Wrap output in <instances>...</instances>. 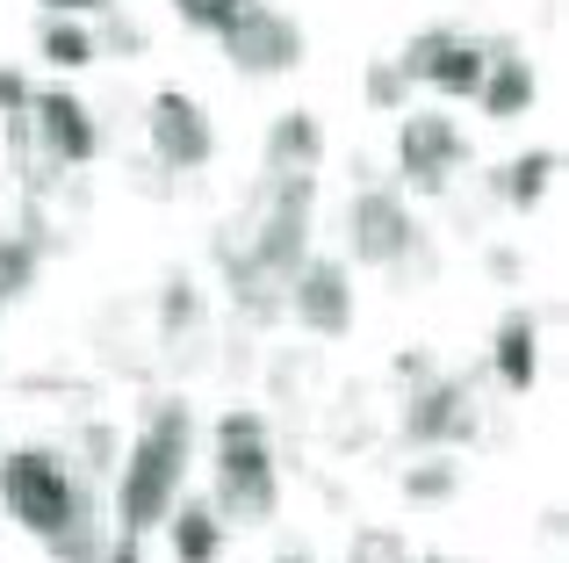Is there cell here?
I'll list each match as a JSON object with an SVG mask.
<instances>
[{"mask_svg": "<svg viewBox=\"0 0 569 563\" xmlns=\"http://www.w3.org/2000/svg\"><path fill=\"white\" fill-rule=\"evenodd\" d=\"M483 87H476V109L490 116V124H519V116L541 101V80H533V66L519 58L512 37H483Z\"/></svg>", "mask_w": 569, "mask_h": 563, "instance_id": "12", "label": "cell"}, {"mask_svg": "<svg viewBox=\"0 0 569 563\" xmlns=\"http://www.w3.org/2000/svg\"><path fill=\"white\" fill-rule=\"evenodd\" d=\"M29 138L58 174L94 167L101 159V116L87 109L72 87H29Z\"/></svg>", "mask_w": 569, "mask_h": 563, "instance_id": "7", "label": "cell"}, {"mask_svg": "<svg viewBox=\"0 0 569 563\" xmlns=\"http://www.w3.org/2000/svg\"><path fill=\"white\" fill-rule=\"evenodd\" d=\"M209 484H217V521H246L267 527L281 506V470L274 448H267V412L260 405H231L217 419V463H209Z\"/></svg>", "mask_w": 569, "mask_h": 563, "instance_id": "2", "label": "cell"}, {"mask_svg": "<svg viewBox=\"0 0 569 563\" xmlns=\"http://www.w3.org/2000/svg\"><path fill=\"white\" fill-rule=\"evenodd\" d=\"M347 254L361 260V268H426V254H418V217L411 203H403V188L389 181H361L347 203Z\"/></svg>", "mask_w": 569, "mask_h": 563, "instance_id": "4", "label": "cell"}, {"mask_svg": "<svg viewBox=\"0 0 569 563\" xmlns=\"http://www.w3.org/2000/svg\"><path fill=\"white\" fill-rule=\"evenodd\" d=\"M223 58H231V72H246V80H281V72L303 66V22H296L289 8H274V0H246V8L231 14V22L217 29Z\"/></svg>", "mask_w": 569, "mask_h": 563, "instance_id": "5", "label": "cell"}, {"mask_svg": "<svg viewBox=\"0 0 569 563\" xmlns=\"http://www.w3.org/2000/svg\"><path fill=\"white\" fill-rule=\"evenodd\" d=\"M238 8H246V0H173V14H181L188 29H209V37H217V29L231 22Z\"/></svg>", "mask_w": 569, "mask_h": 563, "instance_id": "25", "label": "cell"}, {"mask_svg": "<svg viewBox=\"0 0 569 563\" xmlns=\"http://www.w3.org/2000/svg\"><path fill=\"white\" fill-rule=\"evenodd\" d=\"M94 43H101V58H144V22H130L123 8H101V29H94Z\"/></svg>", "mask_w": 569, "mask_h": 563, "instance_id": "24", "label": "cell"}, {"mask_svg": "<svg viewBox=\"0 0 569 563\" xmlns=\"http://www.w3.org/2000/svg\"><path fill=\"white\" fill-rule=\"evenodd\" d=\"M130 181H138L152 203H167V196H173V174L159 167V159H130Z\"/></svg>", "mask_w": 569, "mask_h": 563, "instance_id": "26", "label": "cell"}, {"mask_svg": "<svg viewBox=\"0 0 569 563\" xmlns=\"http://www.w3.org/2000/svg\"><path fill=\"white\" fill-rule=\"evenodd\" d=\"M556 174H562V152L556 145H533V152H519V159H505L498 174H490V196L505 203V210H541L548 203V188H556Z\"/></svg>", "mask_w": 569, "mask_h": 563, "instance_id": "16", "label": "cell"}, {"mask_svg": "<svg viewBox=\"0 0 569 563\" xmlns=\"http://www.w3.org/2000/svg\"><path fill=\"white\" fill-rule=\"evenodd\" d=\"M0 116H29V80L0 66Z\"/></svg>", "mask_w": 569, "mask_h": 563, "instance_id": "27", "label": "cell"}, {"mask_svg": "<svg viewBox=\"0 0 569 563\" xmlns=\"http://www.w3.org/2000/svg\"><path fill=\"white\" fill-rule=\"evenodd\" d=\"M483 268L498 275V282H519V275H527V260H519L512 246H490V254H483Z\"/></svg>", "mask_w": 569, "mask_h": 563, "instance_id": "28", "label": "cell"}, {"mask_svg": "<svg viewBox=\"0 0 569 563\" xmlns=\"http://www.w3.org/2000/svg\"><path fill=\"white\" fill-rule=\"evenodd\" d=\"M0 310H8V296H0Z\"/></svg>", "mask_w": 569, "mask_h": 563, "instance_id": "34", "label": "cell"}, {"mask_svg": "<svg viewBox=\"0 0 569 563\" xmlns=\"http://www.w3.org/2000/svg\"><path fill=\"white\" fill-rule=\"evenodd\" d=\"M274 563H318V556H310V550H281Z\"/></svg>", "mask_w": 569, "mask_h": 563, "instance_id": "32", "label": "cell"}, {"mask_svg": "<svg viewBox=\"0 0 569 563\" xmlns=\"http://www.w3.org/2000/svg\"><path fill=\"white\" fill-rule=\"evenodd\" d=\"M43 254H51V246H43V239H29V231H0V296H8V304L37 289Z\"/></svg>", "mask_w": 569, "mask_h": 563, "instance_id": "20", "label": "cell"}, {"mask_svg": "<svg viewBox=\"0 0 569 563\" xmlns=\"http://www.w3.org/2000/svg\"><path fill=\"white\" fill-rule=\"evenodd\" d=\"M87 492H94V484L72 477V463L58 448H14V455H0V498H8V513L37 542H51L58 527L72 521V506H80Z\"/></svg>", "mask_w": 569, "mask_h": 563, "instance_id": "3", "label": "cell"}, {"mask_svg": "<svg viewBox=\"0 0 569 563\" xmlns=\"http://www.w3.org/2000/svg\"><path fill=\"white\" fill-rule=\"evenodd\" d=\"M361 101H368V109H382V116L411 109V80L397 72V58H376V66L361 72Z\"/></svg>", "mask_w": 569, "mask_h": 563, "instance_id": "22", "label": "cell"}, {"mask_svg": "<svg viewBox=\"0 0 569 563\" xmlns=\"http://www.w3.org/2000/svg\"><path fill=\"white\" fill-rule=\"evenodd\" d=\"M483 66H490V58H483V37H461V29H418V37L397 51V72H403V80L440 87L447 101H476Z\"/></svg>", "mask_w": 569, "mask_h": 563, "instance_id": "10", "label": "cell"}, {"mask_svg": "<svg viewBox=\"0 0 569 563\" xmlns=\"http://www.w3.org/2000/svg\"><path fill=\"white\" fill-rule=\"evenodd\" d=\"M397 376L403 383H426L432 376V354H397Z\"/></svg>", "mask_w": 569, "mask_h": 563, "instance_id": "30", "label": "cell"}, {"mask_svg": "<svg viewBox=\"0 0 569 563\" xmlns=\"http://www.w3.org/2000/svg\"><path fill=\"white\" fill-rule=\"evenodd\" d=\"M43 550H51L58 563H101V556H109V535H101V506H94V492L72 506V521L58 527Z\"/></svg>", "mask_w": 569, "mask_h": 563, "instance_id": "19", "label": "cell"}, {"mask_svg": "<svg viewBox=\"0 0 569 563\" xmlns=\"http://www.w3.org/2000/svg\"><path fill=\"white\" fill-rule=\"evenodd\" d=\"M159 347H167L173 368L202 362L209 347V318H202V289H194L188 268H167V282H159Z\"/></svg>", "mask_w": 569, "mask_h": 563, "instance_id": "13", "label": "cell"}, {"mask_svg": "<svg viewBox=\"0 0 569 563\" xmlns=\"http://www.w3.org/2000/svg\"><path fill=\"white\" fill-rule=\"evenodd\" d=\"M101 563H144V556H138V535H116V542H109V556H101Z\"/></svg>", "mask_w": 569, "mask_h": 563, "instance_id": "31", "label": "cell"}, {"mask_svg": "<svg viewBox=\"0 0 569 563\" xmlns=\"http://www.w3.org/2000/svg\"><path fill=\"white\" fill-rule=\"evenodd\" d=\"M281 310L318 339H347L353 333V275H347V260L303 254V268H296L289 289H281Z\"/></svg>", "mask_w": 569, "mask_h": 563, "instance_id": "11", "label": "cell"}, {"mask_svg": "<svg viewBox=\"0 0 569 563\" xmlns=\"http://www.w3.org/2000/svg\"><path fill=\"white\" fill-rule=\"evenodd\" d=\"M260 159H267V174H318L325 167V124L310 109H281L267 124Z\"/></svg>", "mask_w": 569, "mask_h": 563, "instance_id": "15", "label": "cell"}, {"mask_svg": "<svg viewBox=\"0 0 569 563\" xmlns=\"http://www.w3.org/2000/svg\"><path fill=\"white\" fill-rule=\"evenodd\" d=\"M418 563H461V556H418Z\"/></svg>", "mask_w": 569, "mask_h": 563, "instance_id": "33", "label": "cell"}, {"mask_svg": "<svg viewBox=\"0 0 569 563\" xmlns=\"http://www.w3.org/2000/svg\"><path fill=\"white\" fill-rule=\"evenodd\" d=\"M483 434V405H476V383L461 376H440L432 368L426 383H411V397H403V441L411 448H469V441Z\"/></svg>", "mask_w": 569, "mask_h": 563, "instance_id": "6", "label": "cell"}, {"mask_svg": "<svg viewBox=\"0 0 569 563\" xmlns=\"http://www.w3.org/2000/svg\"><path fill=\"white\" fill-rule=\"evenodd\" d=\"M188 455H194V412L188 397H152L144 426L116 455V535H152L188 492Z\"/></svg>", "mask_w": 569, "mask_h": 563, "instance_id": "1", "label": "cell"}, {"mask_svg": "<svg viewBox=\"0 0 569 563\" xmlns=\"http://www.w3.org/2000/svg\"><path fill=\"white\" fill-rule=\"evenodd\" d=\"M37 58L58 66V72H87L94 66L101 43H94V29H87V14H43L37 22Z\"/></svg>", "mask_w": 569, "mask_h": 563, "instance_id": "18", "label": "cell"}, {"mask_svg": "<svg viewBox=\"0 0 569 563\" xmlns=\"http://www.w3.org/2000/svg\"><path fill=\"white\" fill-rule=\"evenodd\" d=\"M461 167H469V138H461L455 116H440V109L403 116V130H397V174H403V188H418V196H447Z\"/></svg>", "mask_w": 569, "mask_h": 563, "instance_id": "8", "label": "cell"}, {"mask_svg": "<svg viewBox=\"0 0 569 563\" xmlns=\"http://www.w3.org/2000/svg\"><path fill=\"white\" fill-rule=\"evenodd\" d=\"M167 542H173V563H217L223 556V521L209 498H188V506L167 513Z\"/></svg>", "mask_w": 569, "mask_h": 563, "instance_id": "17", "label": "cell"}, {"mask_svg": "<svg viewBox=\"0 0 569 563\" xmlns=\"http://www.w3.org/2000/svg\"><path fill=\"white\" fill-rule=\"evenodd\" d=\"M116 8V0H43V14H101Z\"/></svg>", "mask_w": 569, "mask_h": 563, "instance_id": "29", "label": "cell"}, {"mask_svg": "<svg viewBox=\"0 0 569 563\" xmlns=\"http://www.w3.org/2000/svg\"><path fill=\"white\" fill-rule=\"evenodd\" d=\"M397 492L411 498V506H447V498L461 492V463H447V455L432 448L426 463H411V470L397 477Z\"/></svg>", "mask_w": 569, "mask_h": 563, "instance_id": "21", "label": "cell"}, {"mask_svg": "<svg viewBox=\"0 0 569 563\" xmlns=\"http://www.w3.org/2000/svg\"><path fill=\"white\" fill-rule=\"evenodd\" d=\"M144 138H152V159L167 174H202L209 159H217V124H209V109L188 95V87H159L152 95Z\"/></svg>", "mask_w": 569, "mask_h": 563, "instance_id": "9", "label": "cell"}, {"mask_svg": "<svg viewBox=\"0 0 569 563\" xmlns=\"http://www.w3.org/2000/svg\"><path fill=\"white\" fill-rule=\"evenodd\" d=\"M347 563H418V556L397 527H361V535L347 542Z\"/></svg>", "mask_w": 569, "mask_h": 563, "instance_id": "23", "label": "cell"}, {"mask_svg": "<svg viewBox=\"0 0 569 563\" xmlns=\"http://www.w3.org/2000/svg\"><path fill=\"white\" fill-rule=\"evenodd\" d=\"M490 368H498V383L512 397H527L533 383H541V318H533L527 304L498 318V333H490Z\"/></svg>", "mask_w": 569, "mask_h": 563, "instance_id": "14", "label": "cell"}]
</instances>
